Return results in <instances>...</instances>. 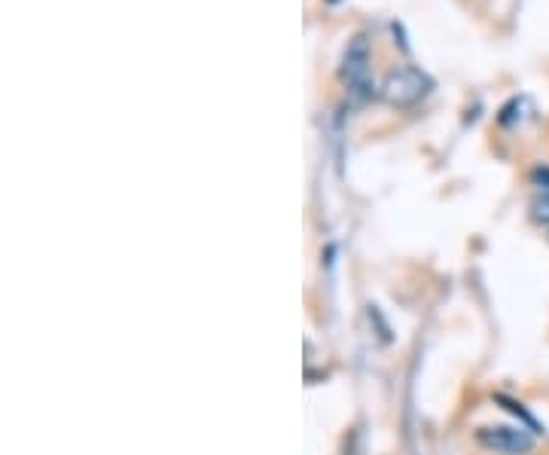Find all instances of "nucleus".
<instances>
[{
  "label": "nucleus",
  "instance_id": "obj_1",
  "mask_svg": "<svg viewBox=\"0 0 549 455\" xmlns=\"http://www.w3.org/2000/svg\"><path fill=\"white\" fill-rule=\"evenodd\" d=\"M473 440L488 455H531L537 449V434L510 422H485L473 431Z\"/></svg>",
  "mask_w": 549,
  "mask_h": 455
},
{
  "label": "nucleus",
  "instance_id": "obj_2",
  "mask_svg": "<svg viewBox=\"0 0 549 455\" xmlns=\"http://www.w3.org/2000/svg\"><path fill=\"white\" fill-rule=\"evenodd\" d=\"M434 89V80L427 71L415 68V65H403V68H394L385 83H382V98L394 107H412L418 104L421 98H427Z\"/></svg>",
  "mask_w": 549,
  "mask_h": 455
},
{
  "label": "nucleus",
  "instance_id": "obj_3",
  "mask_svg": "<svg viewBox=\"0 0 549 455\" xmlns=\"http://www.w3.org/2000/svg\"><path fill=\"white\" fill-rule=\"evenodd\" d=\"M370 74H373V49L363 34H354L342 52V83L354 98L370 95Z\"/></svg>",
  "mask_w": 549,
  "mask_h": 455
},
{
  "label": "nucleus",
  "instance_id": "obj_4",
  "mask_svg": "<svg viewBox=\"0 0 549 455\" xmlns=\"http://www.w3.org/2000/svg\"><path fill=\"white\" fill-rule=\"evenodd\" d=\"M525 110H531V101H528L525 95L510 98V101L501 107V113H498V123H501V126H519V123L525 120Z\"/></svg>",
  "mask_w": 549,
  "mask_h": 455
},
{
  "label": "nucleus",
  "instance_id": "obj_5",
  "mask_svg": "<svg viewBox=\"0 0 549 455\" xmlns=\"http://www.w3.org/2000/svg\"><path fill=\"white\" fill-rule=\"evenodd\" d=\"M528 214H531V220L534 223H540V226H549V193H534L531 196V202H528Z\"/></svg>",
  "mask_w": 549,
  "mask_h": 455
},
{
  "label": "nucleus",
  "instance_id": "obj_6",
  "mask_svg": "<svg viewBox=\"0 0 549 455\" xmlns=\"http://www.w3.org/2000/svg\"><path fill=\"white\" fill-rule=\"evenodd\" d=\"M531 184L540 190V193H549V165H537V168H531Z\"/></svg>",
  "mask_w": 549,
  "mask_h": 455
},
{
  "label": "nucleus",
  "instance_id": "obj_7",
  "mask_svg": "<svg viewBox=\"0 0 549 455\" xmlns=\"http://www.w3.org/2000/svg\"><path fill=\"white\" fill-rule=\"evenodd\" d=\"M546 239H549V236H546Z\"/></svg>",
  "mask_w": 549,
  "mask_h": 455
}]
</instances>
